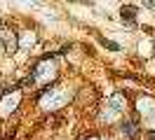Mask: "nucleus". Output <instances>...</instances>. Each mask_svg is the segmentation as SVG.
Masks as SVG:
<instances>
[{
  "label": "nucleus",
  "mask_w": 155,
  "mask_h": 140,
  "mask_svg": "<svg viewBox=\"0 0 155 140\" xmlns=\"http://www.w3.org/2000/svg\"><path fill=\"white\" fill-rule=\"evenodd\" d=\"M0 26H2V23H0Z\"/></svg>",
  "instance_id": "20e7f679"
},
{
  "label": "nucleus",
  "mask_w": 155,
  "mask_h": 140,
  "mask_svg": "<svg viewBox=\"0 0 155 140\" xmlns=\"http://www.w3.org/2000/svg\"><path fill=\"white\" fill-rule=\"evenodd\" d=\"M101 45L106 47V49H110V51H120V45L110 42V40H106V37H101Z\"/></svg>",
  "instance_id": "f03ea898"
},
{
  "label": "nucleus",
  "mask_w": 155,
  "mask_h": 140,
  "mask_svg": "<svg viewBox=\"0 0 155 140\" xmlns=\"http://www.w3.org/2000/svg\"><path fill=\"white\" fill-rule=\"evenodd\" d=\"M122 131H125L127 135H134V124H125V126H122Z\"/></svg>",
  "instance_id": "7ed1b4c3"
},
{
  "label": "nucleus",
  "mask_w": 155,
  "mask_h": 140,
  "mask_svg": "<svg viewBox=\"0 0 155 140\" xmlns=\"http://www.w3.org/2000/svg\"><path fill=\"white\" fill-rule=\"evenodd\" d=\"M120 14H122V19H127V21H134L136 9L132 7V5H127V7H122V9H120Z\"/></svg>",
  "instance_id": "f257e3e1"
}]
</instances>
